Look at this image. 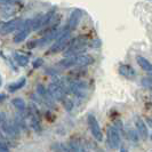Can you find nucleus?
I'll return each mask as SVG.
<instances>
[{
  "label": "nucleus",
  "instance_id": "obj_1",
  "mask_svg": "<svg viewBox=\"0 0 152 152\" xmlns=\"http://www.w3.org/2000/svg\"><path fill=\"white\" fill-rule=\"evenodd\" d=\"M70 32L71 31L69 30L68 26H65L63 31H62V33L60 34V37L55 40V44H54L50 48H49V54H56V53H61L63 50H65L66 48H68L69 46V42H70Z\"/></svg>",
  "mask_w": 152,
  "mask_h": 152
},
{
  "label": "nucleus",
  "instance_id": "obj_2",
  "mask_svg": "<svg viewBox=\"0 0 152 152\" xmlns=\"http://www.w3.org/2000/svg\"><path fill=\"white\" fill-rule=\"evenodd\" d=\"M48 91L50 94V96L57 102H62L63 99L66 97V93L64 91V88L60 84V80H55L52 84L48 86Z\"/></svg>",
  "mask_w": 152,
  "mask_h": 152
},
{
  "label": "nucleus",
  "instance_id": "obj_3",
  "mask_svg": "<svg viewBox=\"0 0 152 152\" xmlns=\"http://www.w3.org/2000/svg\"><path fill=\"white\" fill-rule=\"evenodd\" d=\"M31 31H32L31 30V20L23 21L22 25L18 28L17 33L15 34V37H14V39H13V41H14L15 44H20V42L24 41L25 39L29 37V34H30Z\"/></svg>",
  "mask_w": 152,
  "mask_h": 152
},
{
  "label": "nucleus",
  "instance_id": "obj_4",
  "mask_svg": "<svg viewBox=\"0 0 152 152\" xmlns=\"http://www.w3.org/2000/svg\"><path fill=\"white\" fill-rule=\"evenodd\" d=\"M107 144L111 149H117L121 144V136L120 132L114 126H110L107 128Z\"/></svg>",
  "mask_w": 152,
  "mask_h": 152
},
{
  "label": "nucleus",
  "instance_id": "obj_5",
  "mask_svg": "<svg viewBox=\"0 0 152 152\" xmlns=\"http://www.w3.org/2000/svg\"><path fill=\"white\" fill-rule=\"evenodd\" d=\"M87 121H88V126H89L91 135L94 136V138L96 141L102 142L103 141V134H102V130H101V127H99V120L95 118V115L89 114L87 117Z\"/></svg>",
  "mask_w": 152,
  "mask_h": 152
},
{
  "label": "nucleus",
  "instance_id": "obj_6",
  "mask_svg": "<svg viewBox=\"0 0 152 152\" xmlns=\"http://www.w3.org/2000/svg\"><path fill=\"white\" fill-rule=\"evenodd\" d=\"M87 91H88V85L85 81H75L72 80L70 88H69V93L76 95L77 97H85L87 95Z\"/></svg>",
  "mask_w": 152,
  "mask_h": 152
},
{
  "label": "nucleus",
  "instance_id": "obj_7",
  "mask_svg": "<svg viewBox=\"0 0 152 152\" xmlns=\"http://www.w3.org/2000/svg\"><path fill=\"white\" fill-rule=\"evenodd\" d=\"M22 23L23 21L21 18H14V20L8 21V22H6L0 26V34L6 36V34H9L14 31L18 30V28L22 25Z\"/></svg>",
  "mask_w": 152,
  "mask_h": 152
},
{
  "label": "nucleus",
  "instance_id": "obj_8",
  "mask_svg": "<svg viewBox=\"0 0 152 152\" xmlns=\"http://www.w3.org/2000/svg\"><path fill=\"white\" fill-rule=\"evenodd\" d=\"M37 93H38V95L40 96V99H42V102L45 103L47 107H55V99L50 96V94H49L48 89H46L42 85L39 84L38 86H37Z\"/></svg>",
  "mask_w": 152,
  "mask_h": 152
},
{
  "label": "nucleus",
  "instance_id": "obj_9",
  "mask_svg": "<svg viewBox=\"0 0 152 152\" xmlns=\"http://www.w3.org/2000/svg\"><path fill=\"white\" fill-rule=\"evenodd\" d=\"M81 16H83V10H81V9H75V10L71 13L70 18H69L68 25H66L69 28V30L70 31L76 30L78 24L80 22V20H81Z\"/></svg>",
  "mask_w": 152,
  "mask_h": 152
},
{
  "label": "nucleus",
  "instance_id": "obj_10",
  "mask_svg": "<svg viewBox=\"0 0 152 152\" xmlns=\"http://www.w3.org/2000/svg\"><path fill=\"white\" fill-rule=\"evenodd\" d=\"M75 58H76V66L78 68H84L94 63V57L88 54H79L75 56Z\"/></svg>",
  "mask_w": 152,
  "mask_h": 152
},
{
  "label": "nucleus",
  "instance_id": "obj_11",
  "mask_svg": "<svg viewBox=\"0 0 152 152\" xmlns=\"http://www.w3.org/2000/svg\"><path fill=\"white\" fill-rule=\"evenodd\" d=\"M119 73L122 77L127 78V79H134L136 77V71L133 66H130L128 64H121L119 66Z\"/></svg>",
  "mask_w": 152,
  "mask_h": 152
},
{
  "label": "nucleus",
  "instance_id": "obj_12",
  "mask_svg": "<svg viewBox=\"0 0 152 152\" xmlns=\"http://www.w3.org/2000/svg\"><path fill=\"white\" fill-rule=\"evenodd\" d=\"M135 126H136L137 133L143 137L144 140L149 136V130H148V127H146V125H145L144 120H142L141 118L136 117V118H135Z\"/></svg>",
  "mask_w": 152,
  "mask_h": 152
},
{
  "label": "nucleus",
  "instance_id": "obj_13",
  "mask_svg": "<svg viewBox=\"0 0 152 152\" xmlns=\"http://www.w3.org/2000/svg\"><path fill=\"white\" fill-rule=\"evenodd\" d=\"M56 66L62 70L73 68V66H76V58H75V56H65L63 60H61L56 64Z\"/></svg>",
  "mask_w": 152,
  "mask_h": 152
},
{
  "label": "nucleus",
  "instance_id": "obj_14",
  "mask_svg": "<svg viewBox=\"0 0 152 152\" xmlns=\"http://www.w3.org/2000/svg\"><path fill=\"white\" fill-rule=\"evenodd\" d=\"M136 62L137 64L141 66L142 70H144L146 72H152V64L145 57H143V56H137Z\"/></svg>",
  "mask_w": 152,
  "mask_h": 152
},
{
  "label": "nucleus",
  "instance_id": "obj_15",
  "mask_svg": "<svg viewBox=\"0 0 152 152\" xmlns=\"http://www.w3.org/2000/svg\"><path fill=\"white\" fill-rule=\"evenodd\" d=\"M14 60L15 62L20 65V66H26L28 64H29V56H26V55H24V54H21V53H14Z\"/></svg>",
  "mask_w": 152,
  "mask_h": 152
},
{
  "label": "nucleus",
  "instance_id": "obj_16",
  "mask_svg": "<svg viewBox=\"0 0 152 152\" xmlns=\"http://www.w3.org/2000/svg\"><path fill=\"white\" fill-rule=\"evenodd\" d=\"M25 84H26V79L23 77V78H21L20 80H17V81H15V83H13V84L9 85V86H8V91H10V93H14V91H18V89H21L22 87H24Z\"/></svg>",
  "mask_w": 152,
  "mask_h": 152
},
{
  "label": "nucleus",
  "instance_id": "obj_17",
  "mask_svg": "<svg viewBox=\"0 0 152 152\" xmlns=\"http://www.w3.org/2000/svg\"><path fill=\"white\" fill-rule=\"evenodd\" d=\"M42 26V15H39L34 17L33 20H31V30L38 31Z\"/></svg>",
  "mask_w": 152,
  "mask_h": 152
},
{
  "label": "nucleus",
  "instance_id": "obj_18",
  "mask_svg": "<svg viewBox=\"0 0 152 152\" xmlns=\"http://www.w3.org/2000/svg\"><path fill=\"white\" fill-rule=\"evenodd\" d=\"M0 12H1V15L4 17H9V16H12L15 13V8L13 7L12 5H2Z\"/></svg>",
  "mask_w": 152,
  "mask_h": 152
},
{
  "label": "nucleus",
  "instance_id": "obj_19",
  "mask_svg": "<svg viewBox=\"0 0 152 152\" xmlns=\"http://www.w3.org/2000/svg\"><path fill=\"white\" fill-rule=\"evenodd\" d=\"M4 130L6 132V134L9 136H15L16 135V127L14 124L9 121H6L4 124Z\"/></svg>",
  "mask_w": 152,
  "mask_h": 152
},
{
  "label": "nucleus",
  "instance_id": "obj_20",
  "mask_svg": "<svg viewBox=\"0 0 152 152\" xmlns=\"http://www.w3.org/2000/svg\"><path fill=\"white\" fill-rule=\"evenodd\" d=\"M12 103H13V105L15 107L16 110H18L20 112H23V111L25 110V107H26V105H25V102H24V99H20V97H17V99H14L13 101H12Z\"/></svg>",
  "mask_w": 152,
  "mask_h": 152
},
{
  "label": "nucleus",
  "instance_id": "obj_21",
  "mask_svg": "<svg viewBox=\"0 0 152 152\" xmlns=\"http://www.w3.org/2000/svg\"><path fill=\"white\" fill-rule=\"evenodd\" d=\"M141 84L143 87L148 89H152V77H145L141 80Z\"/></svg>",
  "mask_w": 152,
  "mask_h": 152
},
{
  "label": "nucleus",
  "instance_id": "obj_22",
  "mask_svg": "<svg viewBox=\"0 0 152 152\" xmlns=\"http://www.w3.org/2000/svg\"><path fill=\"white\" fill-rule=\"evenodd\" d=\"M65 150L66 152H80V149L77 146L75 142H69L68 144L65 145Z\"/></svg>",
  "mask_w": 152,
  "mask_h": 152
},
{
  "label": "nucleus",
  "instance_id": "obj_23",
  "mask_svg": "<svg viewBox=\"0 0 152 152\" xmlns=\"http://www.w3.org/2000/svg\"><path fill=\"white\" fill-rule=\"evenodd\" d=\"M62 103L64 104V107H65L68 111H71V110L73 109V102L71 101V99H69L68 96H66L65 99L62 101Z\"/></svg>",
  "mask_w": 152,
  "mask_h": 152
},
{
  "label": "nucleus",
  "instance_id": "obj_24",
  "mask_svg": "<svg viewBox=\"0 0 152 152\" xmlns=\"http://www.w3.org/2000/svg\"><path fill=\"white\" fill-rule=\"evenodd\" d=\"M127 135H128V137H129V140L132 141V142L137 143V141H138V135L136 134V132H135V130L129 129L128 130V133H127Z\"/></svg>",
  "mask_w": 152,
  "mask_h": 152
},
{
  "label": "nucleus",
  "instance_id": "obj_25",
  "mask_svg": "<svg viewBox=\"0 0 152 152\" xmlns=\"http://www.w3.org/2000/svg\"><path fill=\"white\" fill-rule=\"evenodd\" d=\"M101 40L99 39H91L89 40V42H88V46L91 47V48H99V46H101Z\"/></svg>",
  "mask_w": 152,
  "mask_h": 152
},
{
  "label": "nucleus",
  "instance_id": "obj_26",
  "mask_svg": "<svg viewBox=\"0 0 152 152\" xmlns=\"http://www.w3.org/2000/svg\"><path fill=\"white\" fill-rule=\"evenodd\" d=\"M42 65H44V60L42 58H37V60L33 61V68L34 69H38Z\"/></svg>",
  "mask_w": 152,
  "mask_h": 152
},
{
  "label": "nucleus",
  "instance_id": "obj_27",
  "mask_svg": "<svg viewBox=\"0 0 152 152\" xmlns=\"http://www.w3.org/2000/svg\"><path fill=\"white\" fill-rule=\"evenodd\" d=\"M0 152H9L7 144L5 142H2V141H0Z\"/></svg>",
  "mask_w": 152,
  "mask_h": 152
},
{
  "label": "nucleus",
  "instance_id": "obj_28",
  "mask_svg": "<svg viewBox=\"0 0 152 152\" xmlns=\"http://www.w3.org/2000/svg\"><path fill=\"white\" fill-rule=\"evenodd\" d=\"M36 47H38V40H31L28 42V48L32 49V48H36Z\"/></svg>",
  "mask_w": 152,
  "mask_h": 152
},
{
  "label": "nucleus",
  "instance_id": "obj_29",
  "mask_svg": "<svg viewBox=\"0 0 152 152\" xmlns=\"http://www.w3.org/2000/svg\"><path fill=\"white\" fill-rule=\"evenodd\" d=\"M14 0H0V5H13Z\"/></svg>",
  "mask_w": 152,
  "mask_h": 152
},
{
  "label": "nucleus",
  "instance_id": "obj_30",
  "mask_svg": "<svg viewBox=\"0 0 152 152\" xmlns=\"http://www.w3.org/2000/svg\"><path fill=\"white\" fill-rule=\"evenodd\" d=\"M5 119H6V115H5V113L0 112V124H2V122L5 121Z\"/></svg>",
  "mask_w": 152,
  "mask_h": 152
},
{
  "label": "nucleus",
  "instance_id": "obj_31",
  "mask_svg": "<svg viewBox=\"0 0 152 152\" xmlns=\"http://www.w3.org/2000/svg\"><path fill=\"white\" fill-rule=\"evenodd\" d=\"M6 97H7V96H6V94H2V93H1V94H0V103H1V102H4V101L6 99Z\"/></svg>",
  "mask_w": 152,
  "mask_h": 152
},
{
  "label": "nucleus",
  "instance_id": "obj_32",
  "mask_svg": "<svg viewBox=\"0 0 152 152\" xmlns=\"http://www.w3.org/2000/svg\"><path fill=\"white\" fill-rule=\"evenodd\" d=\"M146 124H149V126L152 127V118H148V119H146Z\"/></svg>",
  "mask_w": 152,
  "mask_h": 152
},
{
  "label": "nucleus",
  "instance_id": "obj_33",
  "mask_svg": "<svg viewBox=\"0 0 152 152\" xmlns=\"http://www.w3.org/2000/svg\"><path fill=\"white\" fill-rule=\"evenodd\" d=\"M120 152H128V150L125 146H120Z\"/></svg>",
  "mask_w": 152,
  "mask_h": 152
},
{
  "label": "nucleus",
  "instance_id": "obj_34",
  "mask_svg": "<svg viewBox=\"0 0 152 152\" xmlns=\"http://www.w3.org/2000/svg\"><path fill=\"white\" fill-rule=\"evenodd\" d=\"M1 85H2V78L0 76V87H1Z\"/></svg>",
  "mask_w": 152,
  "mask_h": 152
},
{
  "label": "nucleus",
  "instance_id": "obj_35",
  "mask_svg": "<svg viewBox=\"0 0 152 152\" xmlns=\"http://www.w3.org/2000/svg\"><path fill=\"white\" fill-rule=\"evenodd\" d=\"M150 91H151V97H152V89H150Z\"/></svg>",
  "mask_w": 152,
  "mask_h": 152
},
{
  "label": "nucleus",
  "instance_id": "obj_36",
  "mask_svg": "<svg viewBox=\"0 0 152 152\" xmlns=\"http://www.w3.org/2000/svg\"><path fill=\"white\" fill-rule=\"evenodd\" d=\"M151 141H152V134H151Z\"/></svg>",
  "mask_w": 152,
  "mask_h": 152
}]
</instances>
